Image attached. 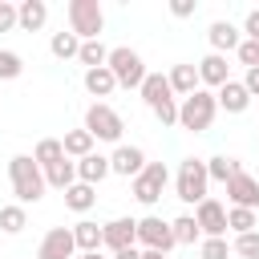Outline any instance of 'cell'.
Returning <instances> with one entry per match:
<instances>
[{"mask_svg": "<svg viewBox=\"0 0 259 259\" xmlns=\"http://www.w3.org/2000/svg\"><path fill=\"white\" fill-rule=\"evenodd\" d=\"M8 182H12V194H16V202L20 206H28V202H40L45 198V170L32 162V154H12L8 158Z\"/></svg>", "mask_w": 259, "mask_h": 259, "instance_id": "obj_1", "label": "cell"}, {"mask_svg": "<svg viewBox=\"0 0 259 259\" xmlns=\"http://www.w3.org/2000/svg\"><path fill=\"white\" fill-rule=\"evenodd\" d=\"M214 113H219V101L210 89H194L190 97L178 101V125L190 130V134H206L214 125Z\"/></svg>", "mask_w": 259, "mask_h": 259, "instance_id": "obj_2", "label": "cell"}, {"mask_svg": "<svg viewBox=\"0 0 259 259\" xmlns=\"http://www.w3.org/2000/svg\"><path fill=\"white\" fill-rule=\"evenodd\" d=\"M105 69L113 73V81L121 85V89H142V81H146V61H142V53L138 49H130V45H117V49H109V61H105Z\"/></svg>", "mask_w": 259, "mask_h": 259, "instance_id": "obj_3", "label": "cell"}, {"mask_svg": "<svg viewBox=\"0 0 259 259\" xmlns=\"http://www.w3.org/2000/svg\"><path fill=\"white\" fill-rule=\"evenodd\" d=\"M65 16H69V32H73L77 40H101L105 12H101L97 0H69Z\"/></svg>", "mask_w": 259, "mask_h": 259, "instance_id": "obj_4", "label": "cell"}, {"mask_svg": "<svg viewBox=\"0 0 259 259\" xmlns=\"http://www.w3.org/2000/svg\"><path fill=\"white\" fill-rule=\"evenodd\" d=\"M206 186H210L206 162H202V158H182V162H178V174H174V194H178L182 202L198 206V202L206 198Z\"/></svg>", "mask_w": 259, "mask_h": 259, "instance_id": "obj_5", "label": "cell"}, {"mask_svg": "<svg viewBox=\"0 0 259 259\" xmlns=\"http://www.w3.org/2000/svg\"><path fill=\"white\" fill-rule=\"evenodd\" d=\"M85 130L93 134V142H113V146H121V130H125V121H121V113H117L113 105L93 101V105L85 109Z\"/></svg>", "mask_w": 259, "mask_h": 259, "instance_id": "obj_6", "label": "cell"}, {"mask_svg": "<svg viewBox=\"0 0 259 259\" xmlns=\"http://www.w3.org/2000/svg\"><path fill=\"white\" fill-rule=\"evenodd\" d=\"M166 182H170L166 162H146V166H142V174H138V178H130V190H134V198H138L142 206H154V202L162 198Z\"/></svg>", "mask_w": 259, "mask_h": 259, "instance_id": "obj_7", "label": "cell"}, {"mask_svg": "<svg viewBox=\"0 0 259 259\" xmlns=\"http://www.w3.org/2000/svg\"><path fill=\"white\" fill-rule=\"evenodd\" d=\"M138 247H142V251H162V255H170V247H174L170 223H166V219H158V214L138 219Z\"/></svg>", "mask_w": 259, "mask_h": 259, "instance_id": "obj_8", "label": "cell"}, {"mask_svg": "<svg viewBox=\"0 0 259 259\" xmlns=\"http://www.w3.org/2000/svg\"><path fill=\"white\" fill-rule=\"evenodd\" d=\"M194 223H198L202 239H227V206H223L219 198L206 194V198L194 206Z\"/></svg>", "mask_w": 259, "mask_h": 259, "instance_id": "obj_9", "label": "cell"}, {"mask_svg": "<svg viewBox=\"0 0 259 259\" xmlns=\"http://www.w3.org/2000/svg\"><path fill=\"white\" fill-rule=\"evenodd\" d=\"M73 255H77L73 227H49L40 247H36V259H73Z\"/></svg>", "mask_w": 259, "mask_h": 259, "instance_id": "obj_10", "label": "cell"}, {"mask_svg": "<svg viewBox=\"0 0 259 259\" xmlns=\"http://www.w3.org/2000/svg\"><path fill=\"white\" fill-rule=\"evenodd\" d=\"M101 247H109L113 255L125 247H138V219H109L101 227Z\"/></svg>", "mask_w": 259, "mask_h": 259, "instance_id": "obj_11", "label": "cell"}, {"mask_svg": "<svg viewBox=\"0 0 259 259\" xmlns=\"http://www.w3.org/2000/svg\"><path fill=\"white\" fill-rule=\"evenodd\" d=\"M227 202L231 206H243V210H259V178H251L247 170H239L227 182Z\"/></svg>", "mask_w": 259, "mask_h": 259, "instance_id": "obj_12", "label": "cell"}, {"mask_svg": "<svg viewBox=\"0 0 259 259\" xmlns=\"http://www.w3.org/2000/svg\"><path fill=\"white\" fill-rule=\"evenodd\" d=\"M142 166H146V150L142 146H117L113 154H109V174H121V178H138L142 174Z\"/></svg>", "mask_w": 259, "mask_h": 259, "instance_id": "obj_13", "label": "cell"}, {"mask_svg": "<svg viewBox=\"0 0 259 259\" xmlns=\"http://www.w3.org/2000/svg\"><path fill=\"white\" fill-rule=\"evenodd\" d=\"M206 40H210V53H219V57H227V53H235L239 49V40H243V32L231 24V20H214L210 28H206Z\"/></svg>", "mask_w": 259, "mask_h": 259, "instance_id": "obj_14", "label": "cell"}, {"mask_svg": "<svg viewBox=\"0 0 259 259\" xmlns=\"http://www.w3.org/2000/svg\"><path fill=\"white\" fill-rule=\"evenodd\" d=\"M194 69H198V85L219 89V85H227V81H231V65H227V57H219V53H206Z\"/></svg>", "mask_w": 259, "mask_h": 259, "instance_id": "obj_15", "label": "cell"}, {"mask_svg": "<svg viewBox=\"0 0 259 259\" xmlns=\"http://www.w3.org/2000/svg\"><path fill=\"white\" fill-rule=\"evenodd\" d=\"M45 20H49V4H45V0H20V4H16V28L40 32Z\"/></svg>", "mask_w": 259, "mask_h": 259, "instance_id": "obj_16", "label": "cell"}, {"mask_svg": "<svg viewBox=\"0 0 259 259\" xmlns=\"http://www.w3.org/2000/svg\"><path fill=\"white\" fill-rule=\"evenodd\" d=\"M214 101H219V109H227V113H243L247 105H251V93L243 89V81H227V85H219L214 89Z\"/></svg>", "mask_w": 259, "mask_h": 259, "instance_id": "obj_17", "label": "cell"}, {"mask_svg": "<svg viewBox=\"0 0 259 259\" xmlns=\"http://www.w3.org/2000/svg\"><path fill=\"white\" fill-rule=\"evenodd\" d=\"M109 178V154H85L81 162H77V182H85V186H97V182H105Z\"/></svg>", "mask_w": 259, "mask_h": 259, "instance_id": "obj_18", "label": "cell"}, {"mask_svg": "<svg viewBox=\"0 0 259 259\" xmlns=\"http://www.w3.org/2000/svg\"><path fill=\"white\" fill-rule=\"evenodd\" d=\"M166 81H170V93H178V97H190L194 89H202V85H198V69L186 65V61L174 65V69L166 73Z\"/></svg>", "mask_w": 259, "mask_h": 259, "instance_id": "obj_19", "label": "cell"}, {"mask_svg": "<svg viewBox=\"0 0 259 259\" xmlns=\"http://www.w3.org/2000/svg\"><path fill=\"white\" fill-rule=\"evenodd\" d=\"M142 101L154 109V105H162V101H170L174 93H170V81H166V73H146V81H142Z\"/></svg>", "mask_w": 259, "mask_h": 259, "instance_id": "obj_20", "label": "cell"}, {"mask_svg": "<svg viewBox=\"0 0 259 259\" xmlns=\"http://www.w3.org/2000/svg\"><path fill=\"white\" fill-rule=\"evenodd\" d=\"M73 182H77V162L73 158H61L45 170V186H53V190H69Z\"/></svg>", "mask_w": 259, "mask_h": 259, "instance_id": "obj_21", "label": "cell"}, {"mask_svg": "<svg viewBox=\"0 0 259 259\" xmlns=\"http://www.w3.org/2000/svg\"><path fill=\"white\" fill-rule=\"evenodd\" d=\"M61 150H65V158H85V154H93V134L81 125V130H69L65 138H61Z\"/></svg>", "mask_w": 259, "mask_h": 259, "instance_id": "obj_22", "label": "cell"}, {"mask_svg": "<svg viewBox=\"0 0 259 259\" xmlns=\"http://www.w3.org/2000/svg\"><path fill=\"white\" fill-rule=\"evenodd\" d=\"M239 170H243V162L231 158V154H214V158H206V178H210V182H231Z\"/></svg>", "mask_w": 259, "mask_h": 259, "instance_id": "obj_23", "label": "cell"}, {"mask_svg": "<svg viewBox=\"0 0 259 259\" xmlns=\"http://www.w3.org/2000/svg\"><path fill=\"white\" fill-rule=\"evenodd\" d=\"M93 202H97V186H85V182H73V186L65 190V206H69V210H77V214H85V210H93Z\"/></svg>", "mask_w": 259, "mask_h": 259, "instance_id": "obj_24", "label": "cell"}, {"mask_svg": "<svg viewBox=\"0 0 259 259\" xmlns=\"http://www.w3.org/2000/svg\"><path fill=\"white\" fill-rule=\"evenodd\" d=\"M170 235H174V247H190V243H202V231L194 223V214H178L170 223Z\"/></svg>", "mask_w": 259, "mask_h": 259, "instance_id": "obj_25", "label": "cell"}, {"mask_svg": "<svg viewBox=\"0 0 259 259\" xmlns=\"http://www.w3.org/2000/svg\"><path fill=\"white\" fill-rule=\"evenodd\" d=\"M73 243H77V251H81V255L101 251V227H97V223H89V219H81V223L73 227Z\"/></svg>", "mask_w": 259, "mask_h": 259, "instance_id": "obj_26", "label": "cell"}, {"mask_svg": "<svg viewBox=\"0 0 259 259\" xmlns=\"http://www.w3.org/2000/svg\"><path fill=\"white\" fill-rule=\"evenodd\" d=\"M85 89H89L93 97H109V93L117 89V81H113V73L101 65V69H85Z\"/></svg>", "mask_w": 259, "mask_h": 259, "instance_id": "obj_27", "label": "cell"}, {"mask_svg": "<svg viewBox=\"0 0 259 259\" xmlns=\"http://www.w3.org/2000/svg\"><path fill=\"white\" fill-rule=\"evenodd\" d=\"M24 227H28V210H24L20 202L0 206V231H4V235H20Z\"/></svg>", "mask_w": 259, "mask_h": 259, "instance_id": "obj_28", "label": "cell"}, {"mask_svg": "<svg viewBox=\"0 0 259 259\" xmlns=\"http://www.w3.org/2000/svg\"><path fill=\"white\" fill-rule=\"evenodd\" d=\"M65 158V150H61V138H40L36 142V150H32V162L40 166V170H49L53 162H61Z\"/></svg>", "mask_w": 259, "mask_h": 259, "instance_id": "obj_29", "label": "cell"}, {"mask_svg": "<svg viewBox=\"0 0 259 259\" xmlns=\"http://www.w3.org/2000/svg\"><path fill=\"white\" fill-rule=\"evenodd\" d=\"M77 49H81V40H77L73 32H65V28H61V32H53V40H49V53H53L57 61H73V57H77Z\"/></svg>", "mask_w": 259, "mask_h": 259, "instance_id": "obj_30", "label": "cell"}, {"mask_svg": "<svg viewBox=\"0 0 259 259\" xmlns=\"http://www.w3.org/2000/svg\"><path fill=\"white\" fill-rule=\"evenodd\" d=\"M77 61H81L85 69H101V65L109 61V49H105L101 40H81V49H77Z\"/></svg>", "mask_w": 259, "mask_h": 259, "instance_id": "obj_31", "label": "cell"}, {"mask_svg": "<svg viewBox=\"0 0 259 259\" xmlns=\"http://www.w3.org/2000/svg\"><path fill=\"white\" fill-rule=\"evenodd\" d=\"M227 231H235V235L259 231V219H255V210H243V206H227Z\"/></svg>", "mask_w": 259, "mask_h": 259, "instance_id": "obj_32", "label": "cell"}, {"mask_svg": "<svg viewBox=\"0 0 259 259\" xmlns=\"http://www.w3.org/2000/svg\"><path fill=\"white\" fill-rule=\"evenodd\" d=\"M24 73V61H20V53H12V49H0V81H16Z\"/></svg>", "mask_w": 259, "mask_h": 259, "instance_id": "obj_33", "label": "cell"}, {"mask_svg": "<svg viewBox=\"0 0 259 259\" xmlns=\"http://www.w3.org/2000/svg\"><path fill=\"white\" fill-rule=\"evenodd\" d=\"M231 251H235V255H243V259H259V231H247V235H235V243H231Z\"/></svg>", "mask_w": 259, "mask_h": 259, "instance_id": "obj_34", "label": "cell"}, {"mask_svg": "<svg viewBox=\"0 0 259 259\" xmlns=\"http://www.w3.org/2000/svg\"><path fill=\"white\" fill-rule=\"evenodd\" d=\"M227 255H231L227 239H202L198 243V259H227Z\"/></svg>", "mask_w": 259, "mask_h": 259, "instance_id": "obj_35", "label": "cell"}, {"mask_svg": "<svg viewBox=\"0 0 259 259\" xmlns=\"http://www.w3.org/2000/svg\"><path fill=\"white\" fill-rule=\"evenodd\" d=\"M150 113L158 117V125H162V130H170V125H178V101H174V97H170V101H162V105H154Z\"/></svg>", "mask_w": 259, "mask_h": 259, "instance_id": "obj_36", "label": "cell"}, {"mask_svg": "<svg viewBox=\"0 0 259 259\" xmlns=\"http://www.w3.org/2000/svg\"><path fill=\"white\" fill-rule=\"evenodd\" d=\"M235 57H239L243 69H259V40H239Z\"/></svg>", "mask_w": 259, "mask_h": 259, "instance_id": "obj_37", "label": "cell"}, {"mask_svg": "<svg viewBox=\"0 0 259 259\" xmlns=\"http://www.w3.org/2000/svg\"><path fill=\"white\" fill-rule=\"evenodd\" d=\"M243 40H259V8H251L247 16H243Z\"/></svg>", "mask_w": 259, "mask_h": 259, "instance_id": "obj_38", "label": "cell"}, {"mask_svg": "<svg viewBox=\"0 0 259 259\" xmlns=\"http://www.w3.org/2000/svg\"><path fill=\"white\" fill-rule=\"evenodd\" d=\"M16 28V4L0 0V32H12Z\"/></svg>", "mask_w": 259, "mask_h": 259, "instance_id": "obj_39", "label": "cell"}, {"mask_svg": "<svg viewBox=\"0 0 259 259\" xmlns=\"http://www.w3.org/2000/svg\"><path fill=\"white\" fill-rule=\"evenodd\" d=\"M194 8H198V0H170V16H178V20L194 16Z\"/></svg>", "mask_w": 259, "mask_h": 259, "instance_id": "obj_40", "label": "cell"}, {"mask_svg": "<svg viewBox=\"0 0 259 259\" xmlns=\"http://www.w3.org/2000/svg\"><path fill=\"white\" fill-rule=\"evenodd\" d=\"M243 89H247L251 97H259V69H247V73H243Z\"/></svg>", "mask_w": 259, "mask_h": 259, "instance_id": "obj_41", "label": "cell"}, {"mask_svg": "<svg viewBox=\"0 0 259 259\" xmlns=\"http://www.w3.org/2000/svg\"><path fill=\"white\" fill-rule=\"evenodd\" d=\"M113 259H142V247H125V251H117Z\"/></svg>", "mask_w": 259, "mask_h": 259, "instance_id": "obj_42", "label": "cell"}, {"mask_svg": "<svg viewBox=\"0 0 259 259\" xmlns=\"http://www.w3.org/2000/svg\"><path fill=\"white\" fill-rule=\"evenodd\" d=\"M142 259H166L162 251H142Z\"/></svg>", "mask_w": 259, "mask_h": 259, "instance_id": "obj_43", "label": "cell"}, {"mask_svg": "<svg viewBox=\"0 0 259 259\" xmlns=\"http://www.w3.org/2000/svg\"><path fill=\"white\" fill-rule=\"evenodd\" d=\"M81 259H105V255H101V251H89V255H81Z\"/></svg>", "mask_w": 259, "mask_h": 259, "instance_id": "obj_44", "label": "cell"}]
</instances>
